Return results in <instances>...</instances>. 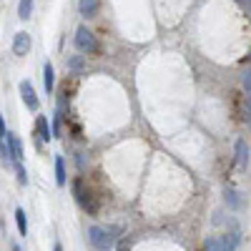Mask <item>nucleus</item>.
<instances>
[{
  "label": "nucleus",
  "mask_w": 251,
  "mask_h": 251,
  "mask_svg": "<svg viewBox=\"0 0 251 251\" xmlns=\"http://www.w3.org/2000/svg\"><path fill=\"white\" fill-rule=\"evenodd\" d=\"M116 234H118L116 226H108V228H103V226H91V228H88L91 244H93L96 249H100V251L111 249V244L116 241Z\"/></svg>",
  "instance_id": "1"
},
{
  "label": "nucleus",
  "mask_w": 251,
  "mask_h": 251,
  "mask_svg": "<svg viewBox=\"0 0 251 251\" xmlns=\"http://www.w3.org/2000/svg\"><path fill=\"white\" fill-rule=\"evenodd\" d=\"M75 46H78V50L88 53V55H96V53L100 50L96 35H93L88 28H78V30H75Z\"/></svg>",
  "instance_id": "2"
},
{
  "label": "nucleus",
  "mask_w": 251,
  "mask_h": 251,
  "mask_svg": "<svg viewBox=\"0 0 251 251\" xmlns=\"http://www.w3.org/2000/svg\"><path fill=\"white\" fill-rule=\"evenodd\" d=\"M30 50V35L28 33H15L13 38V53L15 55H28Z\"/></svg>",
  "instance_id": "3"
},
{
  "label": "nucleus",
  "mask_w": 251,
  "mask_h": 251,
  "mask_svg": "<svg viewBox=\"0 0 251 251\" xmlns=\"http://www.w3.org/2000/svg\"><path fill=\"white\" fill-rule=\"evenodd\" d=\"M20 96H23L25 106H28L30 111L38 108V96H35V91H33V86H30V80H23V83H20Z\"/></svg>",
  "instance_id": "4"
},
{
  "label": "nucleus",
  "mask_w": 251,
  "mask_h": 251,
  "mask_svg": "<svg viewBox=\"0 0 251 251\" xmlns=\"http://www.w3.org/2000/svg\"><path fill=\"white\" fill-rule=\"evenodd\" d=\"M5 141H8V149H10L13 163H20V161H23V146H20V138L13 136V133H5Z\"/></svg>",
  "instance_id": "5"
},
{
  "label": "nucleus",
  "mask_w": 251,
  "mask_h": 251,
  "mask_svg": "<svg viewBox=\"0 0 251 251\" xmlns=\"http://www.w3.org/2000/svg\"><path fill=\"white\" fill-rule=\"evenodd\" d=\"M35 133H38L40 141H50V138H53V131H50L46 116H38V118H35Z\"/></svg>",
  "instance_id": "6"
},
{
  "label": "nucleus",
  "mask_w": 251,
  "mask_h": 251,
  "mask_svg": "<svg viewBox=\"0 0 251 251\" xmlns=\"http://www.w3.org/2000/svg\"><path fill=\"white\" fill-rule=\"evenodd\" d=\"M236 166H239V169H246V166H249V146H246L244 138L236 141Z\"/></svg>",
  "instance_id": "7"
},
{
  "label": "nucleus",
  "mask_w": 251,
  "mask_h": 251,
  "mask_svg": "<svg viewBox=\"0 0 251 251\" xmlns=\"http://www.w3.org/2000/svg\"><path fill=\"white\" fill-rule=\"evenodd\" d=\"M219 244H221V251H234V249L239 246V231H231V234L219 236Z\"/></svg>",
  "instance_id": "8"
},
{
  "label": "nucleus",
  "mask_w": 251,
  "mask_h": 251,
  "mask_svg": "<svg viewBox=\"0 0 251 251\" xmlns=\"http://www.w3.org/2000/svg\"><path fill=\"white\" fill-rule=\"evenodd\" d=\"M98 5H100V0H80V3H78L80 13L86 15V18H96V13H98Z\"/></svg>",
  "instance_id": "9"
},
{
  "label": "nucleus",
  "mask_w": 251,
  "mask_h": 251,
  "mask_svg": "<svg viewBox=\"0 0 251 251\" xmlns=\"http://www.w3.org/2000/svg\"><path fill=\"white\" fill-rule=\"evenodd\" d=\"M55 183L66 186V161H63V156L55 158Z\"/></svg>",
  "instance_id": "10"
},
{
  "label": "nucleus",
  "mask_w": 251,
  "mask_h": 251,
  "mask_svg": "<svg viewBox=\"0 0 251 251\" xmlns=\"http://www.w3.org/2000/svg\"><path fill=\"white\" fill-rule=\"evenodd\" d=\"M15 224H18V231L25 236V234H28V219H25L23 208H18V211H15Z\"/></svg>",
  "instance_id": "11"
},
{
  "label": "nucleus",
  "mask_w": 251,
  "mask_h": 251,
  "mask_svg": "<svg viewBox=\"0 0 251 251\" xmlns=\"http://www.w3.org/2000/svg\"><path fill=\"white\" fill-rule=\"evenodd\" d=\"M30 13H33V0H20V5H18V18L28 20Z\"/></svg>",
  "instance_id": "12"
},
{
  "label": "nucleus",
  "mask_w": 251,
  "mask_h": 251,
  "mask_svg": "<svg viewBox=\"0 0 251 251\" xmlns=\"http://www.w3.org/2000/svg\"><path fill=\"white\" fill-rule=\"evenodd\" d=\"M43 83H46V91L53 93V66H50V63L43 66Z\"/></svg>",
  "instance_id": "13"
},
{
  "label": "nucleus",
  "mask_w": 251,
  "mask_h": 251,
  "mask_svg": "<svg viewBox=\"0 0 251 251\" xmlns=\"http://www.w3.org/2000/svg\"><path fill=\"white\" fill-rule=\"evenodd\" d=\"M73 194H75V199H78V203H80V206H86V201H88V199H86V194H83V183H80V178H78V181H73Z\"/></svg>",
  "instance_id": "14"
},
{
  "label": "nucleus",
  "mask_w": 251,
  "mask_h": 251,
  "mask_svg": "<svg viewBox=\"0 0 251 251\" xmlns=\"http://www.w3.org/2000/svg\"><path fill=\"white\" fill-rule=\"evenodd\" d=\"M203 251H221L219 236H211V239H206V244H203Z\"/></svg>",
  "instance_id": "15"
},
{
  "label": "nucleus",
  "mask_w": 251,
  "mask_h": 251,
  "mask_svg": "<svg viewBox=\"0 0 251 251\" xmlns=\"http://www.w3.org/2000/svg\"><path fill=\"white\" fill-rule=\"evenodd\" d=\"M241 83H244V91H246V96H251V68L241 73Z\"/></svg>",
  "instance_id": "16"
},
{
  "label": "nucleus",
  "mask_w": 251,
  "mask_h": 251,
  "mask_svg": "<svg viewBox=\"0 0 251 251\" xmlns=\"http://www.w3.org/2000/svg\"><path fill=\"white\" fill-rule=\"evenodd\" d=\"M15 171H18V181L20 183H28V174H25V169L20 163H15Z\"/></svg>",
  "instance_id": "17"
},
{
  "label": "nucleus",
  "mask_w": 251,
  "mask_h": 251,
  "mask_svg": "<svg viewBox=\"0 0 251 251\" xmlns=\"http://www.w3.org/2000/svg\"><path fill=\"white\" fill-rule=\"evenodd\" d=\"M68 66H71L75 73H78V71H83V63H80V58H78V55H73V58L68 60Z\"/></svg>",
  "instance_id": "18"
},
{
  "label": "nucleus",
  "mask_w": 251,
  "mask_h": 251,
  "mask_svg": "<svg viewBox=\"0 0 251 251\" xmlns=\"http://www.w3.org/2000/svg\"><path fill=\"white\" fill-rule=\"evenodd\" d=\"M226 201H228V206H239V199L234 191H226Z\"/></svg>",
  "instance_id": "19"
},
{
  "label": "nucleus",
  "mask_w": 251,
  "mask_h": 251,
  "mask_svg": "<svg viewBox=\"0 0 251 251\" xmlns=\"http://www.w3.org/2000/svg\"><path fill=\"white\" fill-rule=\"evenodd\" d=\"M53 136H60V116H55V123H53Z\"/></svg>",
  "instance_id": "20"
},
{
  "label": "nucleus",
  "mask_w": 251,
  "mask_h": 251,
  "mask_svg": "<svg viewBox=\"0 0 251 251\" xmlns=\"http://www.w3.org/2000/svg\"><path fill=\"white\" fill-rule=\"evenodd\" d=\"M246 121L251 123V96H246Z\"/></svg>",
  "instance_id": "21"
},
{
  "label": "nucleus",
  "mask_w": 251,
  "mask_h": 251,
  "mask_svg": "<svg viewBox=\"0 0 251 251\" xmlns=\"http://www.w3.org/2000/svg\"><path fill=\"white\" fill-rule=\"evenodd\" d=\"M0 136H5V123H3V116H0Z\"/></svg>",
  "instance_id": "22"
},
{
  "label": "nucleus",
  "mask_w": 251,
  "mask_h": 251,
  "mask_svg": "<svg viewBox=\"0 0 251 251\" xmlns=\"http://www.w3.org/2000/svg\"><path fill=\"white\" fill-rule=\"evenodd\" d=\"M13 251H20V246H18V244H15V246H13Z\"/></svg>",
  "instance_id": "23"
},
{
  "label": "nucleus",
  "mask_w": 251,
  "mask_h": 251,
  "mask_svg": "<svg viewBox=\"0 0 251 251\" xmlns=\"http://www.w3.org/2000/svg\"><path fill=\"white\" fill-rule=\"evenodd\" d=\"M53 251H60V246H58V244H55V249H53Z\"/></svg>",
  "instance_id": "24"
},
{
  "label": "nucleus",
  "mask_w": 251,
  "mask_h": 251,
  "mask_svg": "<svg viewBox=\"0 0 251 251\" xmlns=\"http://www.w3.org/2000/svg\"><path fill=\"white\" fill-rule=\"evenodd\" d=\"M249 3H251V0H249Z\"/></svg>",
  "instance_id": "25"
}]
</instances>
